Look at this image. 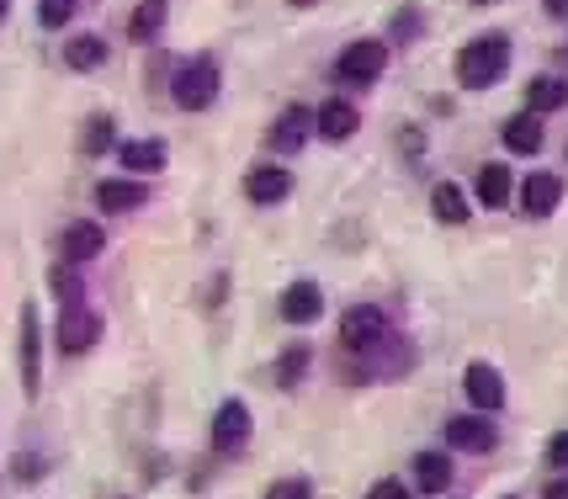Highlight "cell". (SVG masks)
<instances>
[{"mask_svg":"<svg viewBox=\"0 0 568 499\" xmlns=\"http://www.w3.org/2000/svg\"><path fill=\"white\" fill-rule=\"evenodd\" d=\"M505 144L516 154H537L542 150V118L537 112H516V118H505Z\"/></svg>","mask_w":568,"mask_h":499,"instance_id":"17","label":"cell"},{"mask_svg":"<svg viewBox=\"0 0 568 499\" xmlns=\"http://www.w3.org/2000/svg\"><path fill=\"white\" fill-rule=\"evenodd\" d=\"M505 70H510V38H499V32H484V38H473L468 49L457 53L463 91H489L495 80H505Z\"/></svg>","mask_w":568,"mask_h":499,"instance_id":"1","label":"cell"},{"mask_svg":"<svg viewBox=\"0 0 568 499\" xmlns=\"http://www.w3.org/2000/svg\"><path fill=\"white\" fill-rule=\"evenodd\" d=\"M383 70H388V49H383L377 38H356V43H346V53L335 59V75L346 80V85H372Z\"/></svg>","mask_w":568,"mask_h":499,"instance_id":"3","label":"cell"},{"mask_svg":"<svg viewBox=\"0 0 568 499\" xmlns=\"http://www.w3.org/2000/svg\"><path fill=\"white\" fill-rule=\"evenodd\" d=\"M293 6H314V0H293Z\"/></svg>","mask_w":568,"mask_h":499,"instance_id":"35","label":"cell"},{"mask_svg":"<svg viewBox=\"0 0 568 499\" xmlns=\"http://www.w3.org/2000/svg\"><path fill=\"white\" fill-rule=\"evenodd\" d=\"M272 499H314V489H308V478H282L272 483Z\"/></svg>","mask_w":568,"mask_h":499,"instance_id":"28","label":"cell"},{"mask_svg":"<svg viewBox=\"0 0 568 499\" xmlns=\"http://www.w3.org/2000/svg\"><path fill=\"white\" fill-rule=\"evenodd\" d=\"M219 85H223V75H219V64H213V59H186V64L175 70V80H171V96H175V106L202 112V106H213V101H219Z\"/></svg>","mask_w":568,"mask_h":499,"instance_id":"2","label":"cell"},{"mask_svg":"<svg viewBox=\"0 0 568 499\" xmlns=\"http://www.w3.org/2000/svg\"><path fill=\"white\" fill-rule=\"evenodd\" d=\"M245 441H250V409L240 399H229L219 415H213V447L234 451V447H245Z\"/></svg>","mask_w":568,"mask_h":499,"instance_id":"6","label":"cell"},{"mask_svg":"<svg viewBox=\"0 0 568 499\" xmlns=\"http://www.w3.org/2000/svg\"><path fill=\"white\" fill-rule=\"evenodd\" d=\"M160 27H165V0H144V6L133 11V22H128V38H133V43H149V38H160Z\"/></svg>","mask_w":568,"mask_h":499,"instance_id":"24","label":"cell"},{"mask_svg":"<svg viewBox=\"0 0 568 499\" xmlns=\"http://www.w3.org/2000/svg\"><path fill=\"white\" fill-rule=\"evenodd\" d=\"M97 340H101V319L91 314V308L70 303L64 319H59V350H64V356H80V350H91Z\"/></svg>","mask_w":568,"mask_h":499,"instance_id":"4","label":"cell"},{"mask_svg":"<svg viewBox=\"0 0 568 499\" xmlns=\"http://www.w3.org/2000/svg\"><path fill=\"white\" fill-rule=\"evenodd\" d=\"M473 6H489V0H473Z\"/></svg>","mask_w":568,"mask_h":499,"instance_id":"36","label":"cell"},{"mask_svg":"<svg viewBox=\"0 0 568 499\" xmlns=\"http://www.w3.org/2000/svg\"><path fill=\"white\" fill-rule=\"evenodd\" d=\"M564 202V181L552 171H537V175H526V192H520V207L531 213V218H547L552 207Z\"/></svg>","mask_w":568,"mask_h":499,"instance_id":"8","label":"cell"},{"mask_svg":"<svg viewBox=\"0 0 568 499\" xmlns=\"http://www.w3.org/2000/svg\"><path fill=\"white\" fill-rule=\"evenodd\" d=\"M510 186H516V175L505 171L499 160L478 171V202H484V207H505V202H510Z\"/></svg>","mask_w":568,"mask_h":499,"instance_id":"20","label":"cell"},{"mask_svg":"<svg viewBox=\"0 0 568 499\" xmlns=\"http://www.w3.org/2000/svg\"><path fill=\"white\" fill-rule=\"evenodd\" d=\"M149 186H139V181H101L97 186V202L101 213H133V207H144Z\"/></svg>","mask_w":568,"mask_h":499,"instance_id":"16","label":"cell"},{"mask_svg":"<svg viewBox=\"0 0 568 499\" xmlns=\"http://www.w3.org/2000/svg\"><path fill=\"white\" fill-rule=\"evenodd\" d=\"M367 499H409V483H394V478H383V483H372Z\"/></svg>","mask_w":568,"mask_h":499,"instance_id":"29","label":"cell"},{"mask_svg":"<svg viewBox=\"0 0 568 499\" xmlns=\"http://www.w3.org/2000/svg\"><path fill=\"white\" fill-rule=\"evenodd\" d=\"M80 11V0H38V22L43 27H64Z\"/></svg>","mask_w":568,"mask_h":499,"instance_id":"27","label":"cell"},{"mask_svg":"<svg viewBox=\"0 0 568 499\" xmlns=\"http://www.w3.org/2000/svg\"><path fill=\"white\" fill-rule=\"evenodd\" d=\"M568 106V80L564 75H537L531 85H526V112H564Z\"/></svg>","mask_w":568,"mask_h":499,"instance_id":"14","label":"cell"},{"mask_svg":"<svg viewBox=\"0 0 568 499\" xmlns=\"http://www.w3.org/2000/svg\"><path fill=\"white\" fill-rule=\"evenodd\" d=\"M308 133H314V112H308V106H287V112L272 123L266 144H272V150H282V154H293V150H303V144H308Z\"/></svg>","mask_w":568,"mask_h":499,"instance_id":"5","label":"cell"},{"mask_svg":"<svg viewBox=\"0 0 568 499\" xmlns=\"http://www.w3.org/2000/svg\"><path fill=\"white\" fill-rule=\"evenodd\" d=\"M383 314H377V308H367V303H362V308H351L346 319H341V340H346L351 350H367V346H377V340H383Z\"/></svg>","mask_w":568,"mask_h":499,"instance_id":"10","label":"cell"},{"mask_svg":"<svg viewBox=\"0 0 568 499\" xmlns=\"http://www.w3.org/2000/svg\"><path fill=\"white\" fill-rule=\"evenodd\" d=\"M101 249H106V228H97V224L64 228V255H70V261H97Z\"/></svg>","mask_w":568,"mask_h":499,"instance_id":"18","label":"cell"},{"mask_svg":"<svg viewBox=\"0 0 568 499\" xmlns=\"http://www.w3.org/2000/svg\"><path fill=\"white\" fill-rule=\"evenodd\" d=\"M415 483H420L425 495H442L446 483H452V457L446 451H420L415 457Z\"/></svg>","mask_w":568,"mask_h":499,"instance_id":"19","label":"cell"},{"mask_svg":"<svg viewBox=\"0 0 568 499\" xmlns=\"http://www.w3.org/2000/svg\"><path fill=\"white\" fill-rule=\"evenodd\" d=\"M112 139H118V133H112V118H91L80 144H85V154H106L112 150Z\"/></svg>","mask_w":568,"mask_h":499,"instance_id":"26","label":"cell"},{"mask_svg":"<svg viewBox=\"0 0 568 499\" xmlns=\"http://www.w3.org/2000/svg\"><path fill=\"white\" fill-rule=\"evenodd\" d=\"M314 128H320L329 144H341V139H351V133L362 128V112H356L351 101H324L320 112H314Z\"/></svg>","mask_w":568,"mask_h":499,"instance_id":"12","label":"cell"},{"mask_svg":"<svg viewBox=\"0 0 568 499\" xmlns=\"http://www.w3.org/2000/svg\"><path fill=\"white\" fill-rule=\"evenodd\" d=\"M430 213H436L442 224H468V197H463V186L442 181V186L430 192Z\"/></svg>","mask_w":568,"mask_h":499,"instance_id":"23","label":"cell"},{"mask_svg":"<svg viewBox=\"0 0 568 499\" xmlns=\"http://www.w3.org/2000/svg\"><path fill=\"white\" fill-rule=\"evenodd\" d=\"M38 308H22V388L27 394H38V383H43V367H38Z\"/></svg>","mask_w":568,"mask_h":499,"instance_id":"15","label":"cell"},{"mask_svg":"<svg viewBox=\"0 0 568 499\" xmlns=\"http://www.w3.org/2000/svg\"><path fill=\"white\" fill-rule=\"evenodd\" d=\"M542 499H568V478H552V483L542 489Z\"/></svg>","mask_w":568,"mask_h":499,"instance_id":"32","label":"cell"},{"mask_svg":"<svg viewBox=\"0 0 568 499\" xmlns=\"http://www.w3.org/2000/svg\"><path fill=\"white\" fill-rule=\"evenodd\" d=\"M118 154H123L128 171H139V175H144V171H160V165H165V144H160V139H128Z\"/></svg>","mask_w":568,"mask_h":499,"instance_id":"22","label":"cell"},{"mask_svg":"<svg viewBox=\"0 0 568 499\" xmlns=\"http://www.w3.org/2000/svg\"><path fill=\"white\" fill-rule=\"evenodd\" d=\"M308 356H314V350H308V346L282 350V361H276V383H282V388H287V383H297V377L308 373Z\"/></svg>","mask_w":568,"mask_h":499,"instance_id":"25","label":"cell"},{"mask_svg":"<svg viewBox=\"0 0 568 499\" xmlns=\"http://www.w3.org/2000/svg\"><path fill=\"white\" fill-rule=\"evenodd\" d=\"M53 293H59V298H74V293H80V282H74L70 272H53Z\"/></svg>","mask_w":568,"mask_h":499,"instance_id":"31","label":"cell"},{"mask_svg":"<svg viewBox=\"0 0 568 499\" xmlns=\"http://www.w3.org/2000/svg\"><path fill=\"white\" fill-rule=\"evenodd\" d=\"M463 383H468V399L478 404V409H505V377H499L489 361H473Z\"/></svg>","mask_w":568,"mask_h":499,"instance_id":"11","label":"cell"},{"mask_svg":"<svg viewBox=\"0 0 568 499\" xmlns=\"http://www.w3.org/2000/svg\"><path fill=\"white\" fill-rule=\"evenodd\" d=\"M547 457H552V468H568V430H564V436H552Z\"/></svg>","mask_w":568,"mask_h":499,"instance_id":"30","label":"cell"},{"mask_svg":"<svg viewBox=\"0 0 568 499\" xmlns=\"http://www.w3.org/2000/svg\"><path fill=\"white\" fill-rule=\"evenodd\" d=\"M446 441L457 451H473V457H484V451L495 447L499 436H495V425L489 420H478V415H457V420L446 425Z\"/></svg>","mask_w":568,"mask_h":499,"instance_id":"7","label":"cell"},{"mask_svg":"<svg viewBox=\"0 0 568 499\" xmlns=\"http://www.w3.org/2000/svg\"><path fill=\"white\" fill-rule=\"evenodd\" d=\"M547 11H552V17H568V0H542Z\"/></svg>","mask_w":568,"mask_h":499,"instance_id":"33","label":"cell"},{"mask_svg":"<svg viewBox=\"0 0 568 499\" xmlns=\"http://www.w3.org/2000/svg\"><path fill=\"white\" fill-rule=\"evenodd\" d=\"M245 192H250V202L272 207V202H287V197H293V175L276 171V165H261V171H250Z\"/></svg>","mask_w":568,"mask_h":499,"instance_id":"13","label":"cell"},{"mask_svg":"<svg viewBox=\"0 0 568 499\" xmlns=\"http://www.w3.org/2000/svg\"><path fill=\"white\" fill-rule=\"evenodd\" d=\"M101 59H106V43H101V38H91V32L64 43V64H70V70H80V75L101 70Z\"/></svg>","mask_w":568,"mask_h":499,"instance_id":"21","label":"cell"},{"mask_svg":"<svg viewBox=\"0 0 568 499\" xmlns=\"http://www.w3.org/2000/svg\"><path fill=\"white\" fill-rule=\"evenodd\" d=\"M6 11H11V0H0V22H6Z\"/></svg>","mask_w":568,"mask_h":499,"instance_id":"34","label":"cell"},{"mask_svg":"<svg viewBox=\"0 0 568 499\" xmlns=\"http://www.w3.org/2000/svg\"><path fill=\"white\" fill-rule=\"evenodd\" d=\"M320 314H324V293L314 282H293V287L282 293V319H287V325H314Z\"/></svg>","mask_w":568,"mask_h":499,"instance_id":"9","label":"cell"}]
</instances>
